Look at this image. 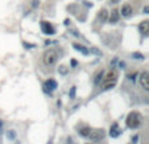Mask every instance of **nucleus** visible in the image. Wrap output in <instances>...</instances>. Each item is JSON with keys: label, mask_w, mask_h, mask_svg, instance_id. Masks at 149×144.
<instances>
[{"label": "nucleus", "mask_w": 149, "mask_h": 144, "mask_svg": "<svg viewBox=\"0 0 149 144\" xmlns=\"http://www.w3.org/2000/svg\"><path fill=\"white\" fill-rule=\"evenodd\" d=\"M116 81H118V73L115 70H111V72L104 74V77H103L102 89L103 90H110V89H112L116 85Z\"/></svg>", "instance_id": "f257e3e1"}, {"label": "nucleus", "mask_w": 149, "mask_h": 144, "mask_svg": "<svg viewBox=\"0 0 149 144\" xmlns=\"http://www.w3.org/2000/svg\"><path fill=\"white\" fill-rule=\"evenodd\" d=\"M125 124H127L128 128H132V130L139 128L140 124H141V115L139 113H136V111L129 113L127 116V120H125Z\"/></svg>", "instance_id": "f03ea898"}, {"label": "nucleus", "mask_w": 149, "mask_h": 144, "mask_svg": "<svg viewBox=\"0 0 149 144\" xmlns=\"http://www.w3.org/2000/svg\"><path fill=\"white\" fill-rule=\"evenodd\" d=\"M42 61L46 66H54L58 61V53L54 49H48L45 53L42 54Z\"/></svg>", "instance_id": "7ed1b4c3"}, {"label": "nucleus", "mask_w": 149, "mask_h": 144, "mask_svg": "<svg viewBox=\"0 0 149 144\" xmlns=\"http://www.w3.org/2000/svg\"><path fill=\"white\" fill-rule=\"evenodd\" d=\"M104 136H106V131L102 128H98V130H91L90 135H88V139H90L91 141H100L104 139Z\"/></svg>", "instance_id": "20e7f679"}, {"label": "nucleus", "mask_w": 149, "mask_h": 144, "mask_svg": "<svg viewBox=\"0 0 149 144\" xmlns=\"http://www.w3.org/2000/svg\"><path fill=\"white\" fill-rule=\"evenodd\" d=\"M57 87H58V83H57V81H54V79H52V78L46 79V81L44 82V85H42V89H44V91H45L46 94H50V93H52V91H54Z\"/></svg>", "instance_id": "39448f33"}, {"label": "nucleus", "mask_w": 149, "mask_h": 144, "mask_svg": "<svg viewBox=\"0 0 149 144\" xmlns=\"http://www.w3.org/2000/svg\"><path fill=\"white\" fill-rule=\"evenodd\" d=\"M41 31H42L45 35H53L54 32H56V29H54V27L50 24V23L41 21Z\"/></svg>", "instance_id": "423d86ee"}, {"label": "nucleus", "mask_w": 149, "mask_h": 144, "mask_svg": "<svg viewBox=\"0 0 149 144\" xmlns=\"http://www.w3.org/2000/svg\"><path fill=\"white\" fill-rule=\"evenodd\" d=\"M139 32L143 36H149V20H144L139 24Z\"/></svg>", "instance_id": "0eeeda50"}, {"label": "nucleus", "mask_w": 149, "mask_h": 144, "mask_svg": "<svg viewBox=\"0 0 149 144\" xmlns=\"http://www.w3.org/2000/svg\"><path fill=\"white\" fill-rule=\"evenodd\" d=\"M140 83L146 91H149V72H145L140 75Z\"/></svg>", "instance_id": "6e6552de"}, {"label": "nucleus", "mask_w": 149, "mask_h": 144, "mask_svg": "<svg viewBox=\"0 0 149 144\" xmlns=\"http://www.w3.org/2000/svg\"><path fill=\"white\" fill-rule=\"evenodd\" d=\"M120 134H121V130H120V127H119V124L118 123H114V124L111 126V128H110V136H111V138H118Z\"/></svg>", "instance_id": "1a4fd4ad"}, {"label": "nucleus", "mask_w": 149, "mask_h": 144, "mask_svg": "<svg viewBox=\"0 0 149 144\" xmlns=\"http://www.w3.org/2000/svg\"><path fill=\"white\" fill-rule=\"evenodd\" d=\"M132 5L131 4H123V7H121V16H124V17H129L131 15H132Z\"/></svg>", "instance_id": "9d476101"}, {"label": "nucleus", "mask_w": 149, "mask_h": 144, "mask_svg": "<svg viewBox=\"0 0 149 144\" xmlns=\"http://www.w3.org/2000/svg\"><path fill=\"white\" fill-rule=\"evenodd\" d=\"M119 20H120V12L115 8V10H112L111 15L108 16V21L112 23V24H115V23H118Z\"/></svg>", "instance_id": "9b49d317"}, {"label": "nucleus", "mask_w": 149, "mask_h": 144, "mask_svg": "<svg viewBox=\"0 0 149 144\" xmlns=\"http://www.w3.org/2000/svg\"><path fill=\"white\" fill-rule=\"evenodd\" d=\"M73 48H74L75 50H78V52H81L82 54H84V56H87V54L90 53V50L87 49L86 46H83V45H81V44H73Z\"/></svg>", "instance_id": "f8f14e48"}, {"label": "nucleus", "mask_w": 149, "mask_h": 144, "mask_svg": "<svg viewBox=\"0 0 149 144\" xmlns=\"http://www.w3.org/2000/svg\"><path fill=\"white\" fill-rule=\"evenodd\" d=\"M91 127H88V126H86V127H82V128H79V131H78V134L81 135L82 138H88V135H90L91 132Z\"/></svg>", "instance_id": "ddd939ff"}, {"label": "nucleus", "mask_w": 149, "mask_h": 144, "mask_svg": "<svg viewBox=\"0 0 149 144\" xmlns=\"http://www.w3.org/2000/svg\"><path fill=\"white\" fill-rule=\"evenodd\" d=\"M98 19H99L102 23L107 21V20H108V12H107V10H100L99 15H98Z\"/></svg>", "instance_id": "4468645a"}, {"label": "nucleus", "mask_w": 149, "mask_h": 144, "mask_svg": "<svg viewBox=\"0 0 149 144\" xmlns=\"http://www.w3.org/2000/svg\"><path fill=\"white\" fill-rule=\"evenodd\" d=\"M103 77H104V72L102 70V72H99V74L96 75L95 81H94V82H95V85H100V82L103 81Z\"/></svg>", "instance_id": "2eb2a0df"}, {"label": "nucleus", "mask_w": 149, "mask_h": 144, "mask_svg": "<svg viewBox=\"0 0 149 144\" xmlns=\"http://www.w3.org/2000/svg\"><path fill=\"white\" fill-rule=\"evenodd\" d=\"M7 138L10 139V140H13L16 139V132L13 130H10V131H7Z\"/></svg>", "instance_id": "dca6fc26"}, {"label": "nucleus", "mask_w": 149, "mask_h": 144, "mask_svg": "<svg viewBox=\"0 0 149 144\" xmlns=\"http://www.w3.org/2000/svg\"><path fill=\"white\" fill-rule=\"evenodd\" d=\"M58 72H59V74L65 75V74H67V72H69V70H67V68H66L65 65H61V66H59V68H58Z\"/></svg>", "instance_id": "f3484780"}, {"label": "nucleus", "mask_w": 149, "mask_h": 144, "mask_svg": "<svg viewBox=\"0 0 149 144\" xmlns=\"http://www.w3.org/2000/svg\"><path fill=\"white\" fill-rule=\"evenodd\" d=\"M132 57H133L135 60H144V56L141 53H139V52H135V53L132 54Z\"/></svg>", "instance_id": "a211bd4d"}, {"label": "nucleus", "mask_w": 149, "mask_h": 144, "mask_svg": "<svg viewBox=\"0 0 149 144\" xmlns=\"http://www.w3.org/2000/svg\"><path fill=\"white\" fill-rule=\"evenodd\" d=\"M75 93H77V87L73 86V87L70 89V98H71V99H74L75 98Z\"/></svg>", "instance_id": "6ab92c4d"}, {"label": "nucleus", "mask_w": 149, "mask_h": 144, "mask_svg": "<svg viewBox=\"0 0 149 144\" xmlns=\"http://www.w3.org/2000/svg\"><path fill=\"white\" fill-rule=\"evenodd\" d=\"M90 53H93V54H98V56H102V52H100L99 49H95V48H91V49H90Z\"/></svg>", "instance_id": "aec40b11"}, {"label": "nucleus", "mask_w": 149, "mask_h": 144, "mask_svg": "<svg viewBox=\"0 0 149 144\" xmlns=\"http://www.w3.org/2000/svg\"><path fill=\"white\" fill-rule=\"evenodd\" d=\"M118 62H119V58H118V57H115V58L111 61V68H115V65H116Z\"/></svg>", "instance_id": "412c9836"}, {"label": "nucleus", "mask_w": 149, "mask_h": 144, "mask_svg": "<svg viewBox=\"0 0 149 144\" xmlns=\"http://www.w3.org/2000/svg\"><path fill=\"white\" fill-rule=\"evenodd\" d=\"M24 45H25V46H27V48H28V49H32V48H34V46H36V45H34V44H29V42H25V41H24Z\"/></svg>", "instance_id": "4be33fe9"}, {"label": "nucleus", "mask_w": 149, "mask_h": 144, "mask_svg": "<svg viewBox=\"0 0 149 144\" xmlns=\"http://www.w3.org/2000/svg\"><path fill=\"white\" fill-rule=\"evenodd\" d=\"M70 65H71L73 68H75V66L78 65V61H77V60H74V58H73V60L70 61Z\"/></svg>", "instance_id": "5701e85b"}, {"label": "nucleus", "mask_w": 149, "mask_h": 144, "mask_svg": "<svg viewBox=\"0 0 149 144\" xmlns=\"http://www.w3.org/2000/svg\"><path fill=\"white\" fill-rule=\"evenodd\" d=\"M135 77H137V73H133V74H131L128 75V78L131 79V81H135Z\"/></svg>", "instance_id": "b1692460"}, {"label": "nucleus", "mask_w": 149, "mask_h": 144, "mask_svg": "<svg viewBox=\"0 0 149 144\" xmlns=\"http://www.w3.org/2000/svg\"><path fill=\"white\" fill-rule=\"evenodd\" d=\"M119 68H120V69H124V68H125V63L124 62H123V61H119Z\"/></svg>", "instance_id": "393cba45"}, {"label": "nucleus", "mask_w": 149, "mask_h": 144, "mask_svg": "<svg viewBox=\"0 0 149 144\" xmlns=\"http://www.w3.org/2000/svg\"><path fill=\"white\" fill-rule=\"evenodd\" d=\"M143 12H144V13H145V15H149V5L144 7V10H143Z\"/></svg>", "instance_id": "a878e982"}, {"label": "nucleus", "mask_w": 149, "mask_h": 144, "mask_svg": "<svg viewBox=\"0 0 149 144\" xmlns=\"http://www.w3.org/2000/svg\"><path fill=\"white\" fill-rule=\"evenodd\" d=\"M119 1H120V0H111V1H110V3H111V4H118Z\"/></svg>", "instance_id": "bb28decb"}, {"label": "nucleus", "mask_w": 149, "mask_h": 144, "mask_svg": "<svg viewBox=\"0 0 149 144\" xmlns=\"http://www.w3.org/2000/svg\"><path fill=\"white\" fill-rule=\"evenodd\" d=\"M3 130V120H0V131Z\"/></svg>", "instance_id": "cd10ccee"}, {"label": "nucleus", "mask_w": 149, "mask_h": 144, "mask_svg": "<svg viewBox=\"0 0 149 144\" xmlns=\"http://www.w3.org/2000/svg\"><path fill=\"white\" fill-rule=\"evenodd\" d=\"M137 139H139V136H137V135H136V136H135V138H133V143H137Z\"/></svg>", "instance_id": "c85d7f7f"}, {"label": "nucleus", "mask_w": 149, "mask_h": 144, "mask_svg": "<svg viewBox=\"0 0 149 144\" xmlns=\"http://www.w3.org/2000/svg\"><path fill=\"white\" fill-rule=\"evenodd\" d=\"M48 144H52V140H49V141H48Z\"/></svg>", "instance_id": "c756f323"}, {"label": "nucleus", "mask_w": 149, "mask_h": 144, "mask_svg": "<svg viewBox=\"0 0 149 144\" xmlns=\"http://www.w3.org/2000/svg\"><path fill=\"white\" fill-rule=\"evenodd\" d=\"M87 144H90V143H87Z\"/></svg>", "instance_id": "7c9ffc66"}]
</instances>
